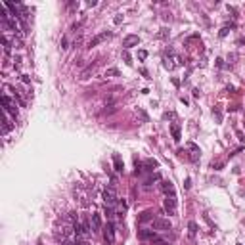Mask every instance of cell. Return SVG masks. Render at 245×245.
<instances>
[{
  "label": "cell",
  "instance_id": "obj_9",
  "mask_svg": "<svg viewBox=\"0 0 245 245\" xmlns=\"http://www.w3.org/2000/svg\"><path fill=\"white\" fill-rule=\"evenodd\" d=\"M161 190H163V194H165V195H174V184L170 180H165L161 184Z\"/></svg>",
  "mask_w": 245,
  "mask_h": 245
},
{
  "label": "cell",
  "instance_id": "obj_16",
  "mask_svg": "<svg viewBox=\"0 0 245 245\" xmlns=\"http://www.w3.org/2000/svg\"><path fill=\"white\" fill-rule=\"evenodd\" d=\"M121 73H119V69L117 67H111V69H107V71H105V77H119Z\"/></svg>",
  "mask_w": 245,
  "mask_h": 245
},
{
  "label": "cell",
  "instance_id": "obj_14",
  "mask_svg": "<svg viewBox=\"0 0 245 245\" xmlns=\"http://www.w3.org/2000/svg\"><path fill=\"white\" fill-rule=\"evenodd\" d=\"M188 230H190V238H195V234H197V224L191 220V222L188 224Z\"/></svg>",
  "mask_w": 245,
  "mask_h": 245
},
{
  "label": "cell",
  "instance_id": "obj_21",
  "mask_svg": "<svg viewBox=\"0 0 245 245\" xmlns=\"http://www.w3.org/2000/svg\"><path fill=\"white\" fill-rule=\"evenodd\" d=\"M122 58H125V61H126V65H132V59H130L128 52H125V54H122Z\"/></svg>",
  "mask_w": 245,
  "mask_h": 245
},
{
  "label": "cell",
  "instance_id": "obj_2",
  "mask_svg": "<svg viewBox=\"0 0 245 245\" xmlns=\"http://www.w3.org/2000/svg\"><path fill=\"white\" fill-rule=\"evenodd\" d=\"M2 105L6 109V113H10L14 119H17V105H15V101H12L8 96H2Z\"/></svg>",
  "mask_w": 245,
  "mask_h": 245
},
{
  "label": "cell",
  "instance_id": "obj_18",
  "mask_svg": "<svg viewBox=\"0 0 245 245\" xmlns=\"http://www.w3.org/2000/svg\"><path fill=\"white\" fill-rule=\"evenodd\" d=\"M228 33H230V29H228V25H226V27H222V29H220V33H218V36H220V38H224V36H226Z\"/></svg>",
  "mask_w": 245,
  "mask_h": 245
},
{
  "label": "cell",
  "instance_id": "obj_6",
  "mask_svg": "<svg viewBox=\"0 0 245 245\" xmlns=\"http://www.w3.org/2000/svg\"><path fill=\"white\" fill-rule=\"evenodd\" d=\"M138 44H140V36L138 35H126L125 38H122L125 50H128V48H132V46H138Z\"/></svg>",
  "mask_w": 245,
  "mask_h": 245
},
{
  "label": "cell",
  "instance_id": "obj_26",
  "mask_svg": "<svg viewBox=\"0 0 245 245\" xmlns=\"http://www.w3.org/2000/svg\"><path fill=\"white\" fill-rule=\"evenodd\" d=\"M216 65H218V67H224V59L218 58V59H216Z\"/></svg>",
  "mask_w": 245,
  "mask_h": 245
},
{
  "label": "cell",
  "instance_id": "obj_20",
  "mask_svg": "<svg viewBox=\"0 0 245 245\" xmlns=\"http://www.w3.org/2000/svg\"><path fill=\"white\" fill-rule=\"evenodd\" d=\"M213 115L216 117V121H222V113H220V109H218V107H216L215 111H213Z\"/></svg>",
  "mask_w": 245,
  "mask_h": 245
},
{
  "label": "cell",
  "instance_id": "obj_19",
  "mask_svg": "<svg viewBox=\"0 0 245 245\" xmlns=\"http://www.w3.org/2000/svg\"><path fill=\"white\" fill-rule=\"evenodd\" d=\"M146 58H148V52H146V50H140V52H138V59L144 61Z\"/></svg>",
  "mask_w": 245,
  "mask_h": 245
},
{
  "label": "cell",
  "instance_id": "obj_28",
  "mask_svg": "<svg viewBox=\"0 0 245 245\" xmlns=\"http://www.w3.org/2000/svg\"><path fill=\"white\" fill-rule=\"evenodd\" d=\"M238 138H239V142H243V140H245V138H243V132H241V130H238Z\"/></svg>",
  "mask_w": 245,
  "mask_h": 245
},
{
  "label": "cell",
  "instance_id": "obj_17",
  "mask_svg": "<svg viewBox=\"0 0 245 245\" xmlns=\"http://www.w3.org/2000/svg\"><path fill=\"white\" fill-rule=\"evenodd\" d=\"M12 126H14V125H12L10 119L6 117V119H4V134H8V132H10V130H12Z\"/></svg>",
  "mask_w": 245,
  "mask_h": 245
},
{
  "label": "cell",
  "instance_id": "obj_27",
  "mask_svg": "<svg viewBox=\"0 0 245 245\" xmlns=\"http://www.w3.org/2000/svg\"><path fill=\"white\" fill-rule=\"evenodd\" d=\"M61 48H63V50L67 48V38H61Z\"/></svg>",
  "mask_w": 245,
  "mask_h": 245
},
{
  "label": "cell",
  "instance_id": "obj_11",
  "mask_svg": "<svg viewBox=\"0 0 245 245\" xmlns=\"http://www.w3.org/2000/svg\"><path fill=\"white\" fill-rule=\"evenodd\" d=\"M92 228H94V232H98L101 228V218L98 213H92Z\"/></svg>",
  "mask_w": 245,
  "mask_h": 245
},
{
  "label": "cell",
  "instance_id": "obj_5",
  "mask_svg": "<svg viewBox=\"0 0 245 245\" xmlns=\"http://www.w3.org/2000/svg\"><path fill=\"white\" fill-rule=\"evenodd\" d=\"M138 238H140L142 241H155V239H159L157 234H155V230H148V228L138 230Z\"/></svg>",
  "mask_w": 245,
  "mask_h": 245
},
{
  "label": "cell",
  "instance_id": "obj_25",
  "mask_svg": "<svg viewBox=\"0 0 245 245\" xmlns=\"http://www.w3.org/2000/svg\"><path fill=\"white\" fill-rule=\"evenodd\" d=\"M21 80H23V83H25V84H29V83H31V79H29V77H27V75H21Z\"/></svg>",
  "mask_w": 245,
  "mask_h": 245
},
{
  "label": "cell",
  "instance_id": "obj_4",
  "mask_svg": "<svg viewBox=\"0 0 245 245\" xmlns=\"http://www.w3.org/2000/svg\"><path fill=\"white\" fill-rule=\"evenodd\" d=\"M163 207H165V211L169 215H176V197H174V195H167Z\"/></svg>",
  "mask_w": 245,
  "mask_h": 245
},
{
  "label": "cell",
  "instance_id": "obj_30",
  "mask_svg": "<svg viewBox=\"0 0 245 245\" xmlns=\"http://www.w3.org/2000/svg\"><path fill=\"white\" fill-rule=\"evenodd\" d=\"M238 245H241V243H238Z\"/></svg>",
  "mask_w": 245,
  "mask_h": 245
},
{
  "label": "cell",
  "instance_id": "obj_1",
  "mask_svg": "<svg viewBox=\"0 0 245 245\" xmlns=\"http://www.w3.org/2000/svg\"><path fill=\"white\" fill-rule=\"evenodd\" d=\"M101 197H104V203H105V205H109V207H113V205L119 203V197H117V191H115V188H113V186L105 188L104 194H101Z\"/></svg>",
  "mask_w": 245,
  "mask_h": 245
},
{
  "label": "cell",
  "instance_id": "obj_8",
  "mask_svg": "<svg viewBox=\"0 0 245 245\" xmlns=\"http://www.w3.org/2000/svg\"><path fill=\"white\" fill-rule=\"evenodd\" d=\"M107 38H111V31H104V33H100V35H96L90 40V44H88V46L94 48V46H98L100 42H104V40H107Z\"/></svg>",
  "mask_w": 245,
  "mask_h": 245
},
{
  "label": "cell",
  "instance_id": "obj_10",
  "mask_svg": "<svg viewBox=\"0 0 245 245\" xmlns=\"http://www.w3.org/2000/svg\"><path fill=\"white\" fill-rule=\"evenodd\" d=\"M113 165H115V170H117V173H122V169H125V163H122V159H121L119 153L113 155Z\"/></svg>",
  "mask_w": 245,
  "mask_h": 245
},
{
  "label": "cell",
  "instance_id": "obj_24",
  "mask_svg": "<svg viewBox=\"0 0 245 245\" xmlns=\"http://www.w3.org/2000/svg\"><path fill=\"white\" fill-rule=\"evenodd\" d=\"M174 117H176V115H174V113H173V111H169V113H165V119H174Z\"/></svg>",
  "mask_w": 245,
  "mask_h": 245
},
{
  "label": "cell",
  "instance_id": "obj_22",
  "mask_svg": "<svg viewBox=\"0 0 245 245\" xmlns=\"http://www.w3.org/2000/svg\"><path fill=\"white\" fill-rule=\"evenodd\" d=\"M113 23H115V25H119V23H122V15H121V14H119V15H115Z\"/></svg>",
  "mask_w": 245,
  "mask_h": 245
},
{
  "label": "cell",
  "instance_id": "obj_12",
  "mask_svg": "<svg viewBox=\"0 0 245 245\" xmlns=\"http://www.w3.org/2000/svg\"><path fill=\"white\" fill-rule=\"evenodd\" d=\"M170 132H173L174 142H180V126H178L176 122H173V125H170Z\"/></svg>",
  "mask_w": 245,
  "mask_h": 245
},
{
  "label": "cell",
  "instance_id": "obj_13",
  "mask_svg": "<svg viewBox=\"0 0 245 245\" xmlns=\"http://www.w3.org/2000/svg\"><path fill=\"white\" fill-rule=\"evenodd\" d=\"M153 215H155L153 211H144L138 220H140V222H148V220H153Z\"/></svg>",
  "mask_w": 245,
  "mask_h": 245
},
{
  "label": "cell",
  "instance_id": "obj_29",
  "mask_svg": "<svg viewBox=\"0 0 245 245\" xmlns=\"http://www.w3.org/2000/svg\"><path fill=\"white\" fill-rule=\"evenodd\" d=\"M184 188H186V190H190V178H186V182H184Z\"/></svg>",
  "mask_w": 245,
  "mask_h": 245
},
{
  "label": "cell",
  "instance_id": "obj_3",
  "mask_svg": "<svg viewBox=\"0 0 245 245\" xmlns=\"http://www.w3.org/2000/svg\"><path fill=\"white\" fill-rule=\"evenodd\" d=\"M170 222L169 218H153V230L155 232H169L170 230Z\"/></svg>",
  "mask_w": 245,
  "mask_h": 245
},
{
  "label": "cell",
  "instance_id": "obj_23",
  "mask_svg": "<svg viewBox=\"0 0 245 245\" xmlns=\"http://www.w3.org/2000/svg\"><path fill=\"white\" fill-rule=\"evenodd\" d=\"M159 178H161L159 174H153V176L149 178V180H146V184H151V182H155V180H159Z\"/></svg>",
  "mask_w": 245,
  "mask_h": 245
},
{
  "label": "cell",
  "instance_id": "obj_7",
  "mask_svg": "<svg viewBox=\"0 0 245 245\" xmlns=\"http://www.w3.org/2000/svg\"><path fill=\"white\" fill-rule=\"evenodd\" d=\"M104 238H105V241H107L109 245L115 243V226H113L111 222L105 226V230H104Z\"/></svg>",
  "mask_w": 245,
  "mask_h": 245
},
{
  "label": "cell",
  "instance_id": "obj_15",
  "mask_svg": "<svg viewBox=\"0 0 245 245\" xmlns=\"http://www.w3.org/2000/svg\"><path fill=\"white\" fill-rule=\"evenodd\" d=\"M146 167H148V170H153V169H157V167H159L157 159H148V161H146Z\"/></svg>",
  "mask_w": 245,
  "mask_h": 245
}]
</instances>
